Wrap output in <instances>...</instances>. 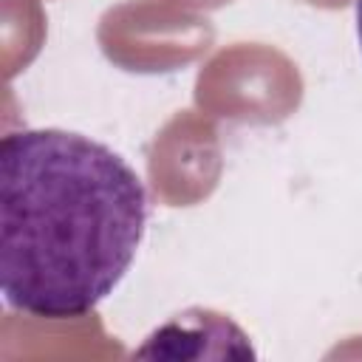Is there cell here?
<instances>
[{
	"mask_svg": "<svg viewBox=\"0 0 362 362\" xmlns=\"http://www.w3.org/2000/svg\"><path fill=\"white\" fill-rule=\"evenodd\" d=\"M147 229V189L107 144L17 130L0 144V288L23 314L93 311L127 274Z\"/></svg>",
	"mask_w": 362,
	"mask_h": 362,
	"instance_id": "1",
	"label": "cell"
},
{
	"mask_svg": "<svg viewBox=\"0 0 362 362\" xmlns=\"http://www.w3.org/2000/svg\"><path fill=\"white\" fill-rule=\"evenodd\" d=\"M356 37H359V45H362V0H356Z\"/></svg>",
	"mask_w": 362,
	"mask_h": 362,
	"instance_id": "2",
	"label": "cell"
}]
</instances>
